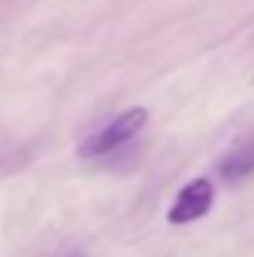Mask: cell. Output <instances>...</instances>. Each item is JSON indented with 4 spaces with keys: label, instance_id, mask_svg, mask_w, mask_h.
Masks as SVG:
<instances>
[{
    "label": "cell",
    "instance_id": "1",
    "mask_svg": "<svg viewBox=\"0 0 254 257\" xmlns=\"http://www.w3.org/2000/svg\"><path fill=\"white\" fill-rule=\"evenodd\" d=\"M147 122V110L145 107H132L127 112H122L120 117H115L112 122H107L100 133L90 135L80 145V158H102L115 153L117 148H122L125 143H130Z\"/></svg>",
    "mask_w": 254,
    "mask_h": 257
},
{
    "label": "cell",
    "instance_id": "2",
    "mask_svg": "<svg viewBox=\"0 0 254 257\" xmlns=\"http://www.w3.org/2000/svg\"><path fill=\"white\" fill-rule=\"evenodd\" d=\"M212 202H214V185L207 177H197L179 190V195L174 197V202L169 207L167 220L172 225L194 222L209 212Z\"/></svg>",
    "mask_w": 254,
    "mask_h": 257
},
{
    "label": "cell",
    "instance_id": "3",
    "mask_svg": "<svg viewBox=\"0 0 254 257\" xmlns=\"http://www.w3.org/2000/svg\"><path fill=\"white\" fill-rule=\"evenodd\" d=\"M254 172V138L237 145L222 163H219V175L227 182H239L244 177H249Z\"/></svg>",
    "mask_w": 254,
    "mask_h": 257
}]
</instances>
